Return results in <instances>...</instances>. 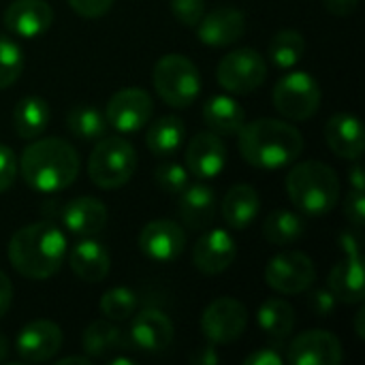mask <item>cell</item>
I'll use <instances>...</instances> for the list:
<instances>
[{"mask_svg":"<svg viewBox=\"0 0 365 365\" xmlns=\"http://www.w3.org/2000/svg\"><path fill=\"white\" fill-rule=\"evenodd\" d=\"M336 306H338V299H336V295L329 291V287L327 289H317L312 295H310V308L319 314V317H329L334 310H336Z\"/></svg>","mask_w":365,"mask_h":365,"instance_id":"cell-41","label":"cell"},{"mask_svg":"<svg viewBox=\"0 0 365 365\" xmlns=\"http://www.w3.org/2000/svg\"><path fill=\"white\" fill-rule=\"evenodd\" d=\"M284 359L280 353H276L274 349H259L255 353H250L246 359H244V365H282Z\"/></svg>","mask_w":365,"mask_h":365,"instance_id":"cell-42","label":"cell"},{"mask_svg":"<svg viewBox=\"0 0 365 365\" xmlns=\"http://www.w3.org/2000/svg\"><path fill=\"white\" fill-rule=\"evenodd\" d=\"M66 255V237L53 222H32L15 231L9 242L13 269L30 280H47L60 272Z\"/></svg>","mask_w":365,"mask_h":365,"instance_id":"cell-2","label":"cell"},{"mask_svg":"<svg viewBox=\"0 0 365 365\" xmlns=\"http://www.w3.org/2000/svg\"><path fill=\"white\" fill-rule=\"evenodd\" d=\"M68 4L81 17H101L111 9L113 0H68Z\"/></svg>","mask_w":365,"mask_h":365,"instance_id":"cell-40","label":"cell"},{"mask_svg":"<svg viewBox=\"0 0 365 365\" xmlns=\"http://www.w3.org/2000/svg\"><path fill=\"white\" fill-rule=\"evenodd\" d=\"M190 361L197 365H216L220 361V357L216 355V351L212 346H203L195 355H190Z\"/></svg>","mask_w":365,"mask_h":365,"instance_id":"cell-45","label":"cell"},{"mask_svg":"<svg viewBox=\"0 0 365 365\" xmlns=\"http://www.w3.org/2000/svg\"><path fill=\"white\" fill-rule=\"evenodd\" d=\"M325 139L334 154L346 160H359L364 154V128L357 115L334 113L325 126Z\"/></svg>","mask_w":365,"mask_h":365,"instance_id":"cell-22","label":"cell"},{"mask_svg":"<svg viewBox=\"0 0 365 365\" xmlns=\"http://www.w3.org/2000/svg\"><path fill=\"white\" fill-rule=\"evenodd\" d=\"M19 171L32 190L60 192L77 180L79 154L66 139H38L24 150Z\"/></svg>","mask_w":365,"mask_h":365,"instance_id":"cell-3","label":"cell"},{"mask_svg":"<svg viewBox=\"0 0 365 365\" xmlns=\"http://www.w3.org/2000/svg\"><path fill=\"white\" fill-rule=\"evenodd\" d=\"M122 342V331L107 319L94 321L83 331V351L88 357H105L111 351H118Z\"/></svg>","mask_w":365,"mask_h":365,"instance_id":"cell-31","label":"cell"},{"mask_svg":"<svg viewBox=\"0 0 365 365\" xmlns=\"http://www.w3.org/2000/svg\"><path fill=\"white\" fill-rule=\"evenodd\" d=\"M274 105L289 120H308L319 111L321 86L306 71L282 75L274 88Z\"/></svg>","mask_w":365,"mask_h":365,"instance_id":"cell-7","label":"cell"},{"mask_svg":"<svg viewBox=\"0 0 365 365\" xmlns=\"http://www.w3.org/2000/svg\"><path fill=\"white\" fill-rule=\"evenodd\" d=\"M306 51L304 34L297 30H280L269 43V58L278 68H293Z\"/></svg>","mask_w":365,"mask_h":365,"instance_id":"cell-32","label":"cell"},{"mask_svg":"<svg viewBox=\"0 0 365 365\" xmlns=\"http://www.w3.org/2000/svg\"><path fill=\"white\" fill-rule=\"evenodd\" d=\"M188 169L180 163L165 160L156 167V184L167 192V195H180L188 186Z\"/></svg>","mask_w":365,"mask_h":365,"instance_id":"cell-36","label":"cell"},{"mask_svg":"<svg viewBox=\"0 0 365 365\" xmlns=\"http://www.w3.org/2000/svg\"><path fill=\"white\" fill-rule=\"evenodd\" d=\"M199 41L207 47H229L246 32V17L235 6H216L195 26Z\"/></svg>","mask_w":365,"mask_h":365,"instance_id":"cell-18","label":"cell"},{"mask_svg":"<svg viewBox=\"0 0 365 365\" xmlns=\"http://www.w3.org/2000/svg\"><path fill=\"white\" fill-rule=\"evenodd\" d=\"M26 58H24V49L19 47L17 41H13L11 36L0 34V90L13 86L21 71H24Z\"/></svg>","mask_w":365,"mask_h":365,"instance_id":"cell-35","label":"cell"},{"mask_svg":"<svg viewBox=\"0 0 365 365\" xmlns=\"http://www.w3.org/2000/svg\"><path fill=\"white\" fill-rule=\"evenodd\" d=\"M287 192L291 203L306 216L329 214L340 199L338 173L319 160L297 163L287 175Z\"/></svg>","mask_w":365,"mask_h":365,"instance_id":"cell-4","label":"cell"},{"mask_svg":"<svg viewBox=\"0 0 365 365\" xmlns=\"http://www.w3.org/2000/svg\"><path fill=\"white\" fill-rule=\"evenodd\" d=\"M137 314V312H135ZM173 342V323L158 310H143L133 319L130 331L120 346H128L124 351H141V353H163Z\"/></svg>","mask_w":365,"mask_h":365,"instance_id":"cell-13","label":"cell"},{"mask_svg":"<svg viewBox=\"0 0 365 365\" xmlns=\"http://www.w3.org/2000/svg\"><path fill=\"white\" fill-rule=\"evenodd\" d=\"M259 210L261 197L250 184H235L222 199V218L235 231L252 225V220L259 216Z\"/></svg>","mask_w":365,"mask_h":365,"instance_id":"cell-25","label":"cell"},{"mask_svg":"<svg viewBox=\"0 0 365 365\" xmlns=\"http://www.w3.org/2000/svg\"><path fill=\"white\" fill-rule=\"evenodd\" d=\"M186 248V233L173 220H152L139 233V250L154 263H171Z\"/></svg>","mask_w":365,"mask_h":365,"instance_id":"cell-15","label":"cell"},{"mask_svg":"<svg viewBox=\"0 0 365 365\" xmlns=\"http://www.w3.org/2000/svg\"><path fill=\"white\" fill-rule=\"evenodd\" d=\"M235 240L225 229H212L199 237L192 248V263L205 276H216L229 269L235 261Z\"/></svg>","mask_w":365,"mask_h":365,"instance_id":"cell-19","label":"cell"},{"mask_svg":"<svg viewBox=\"0 0 365 365\" xmlns=\"http://www.w3.org/2000/svg\"><path fill=\"white\" fill-rule=\"evenodd\" d=\"M154 88L169 107L186 109L201 92L199 68L182 53H167L154 66Z\"/></svg>","mask_w":365,"mask_h":365,"instance_id":"cell-5","label":"cell"},{"mask_svg":"<svg viewBox=\"0 0 365 365\" xmlns=\"http://www.w3.org/2000/svg\"><path fill=\"white\" fill-rule=\"evenodd\" d=\"M109 364H113V365H118V364L133 365V364H135V359H130V357H109Z\"/></svg>","mask_w":365,"mask_h":365,"instance_id":"cell-50","label":"cell"},{"mask_svg":"<svg viewBox=\"0 0 365 365\" xmlns=\"http://www.w3.org/2000/svg\"><path fill=\"white\" fill-rule=\"evenodd\" d=\"M304 235V220L293 210L280 207L265 216L263 237L274 246H289Z\"/></svg>","mask_w":365,"mask_h":365,"instance_id":"cell-30","label":"cell"},{"mask_svg":"<svg viewBox=\"0 0 365 365\" xmlns=\"http://www.w3.org/2000/svg\"><path fill=\"white\" fill-rule=\"evenodd\" d=\"M62 227L77 237H94L107 225V207L94 197H77L60 212Z\"/></svg>","mask_w":365,"mask_h":365,"instance_id":"cell-21","label":"cell"},{"mask_svg":"<svg viewBox=\"0 0 365 365\" xmlns=\"http://www.w3.org/2000/svg\"><path fill=\"white\" fill-rule=\"evenodd\" d=\"M17 173H19V160L15 152L0 143V192L13 186Z\"/></svg>","mask_w":365,"mask_h":365,"instance_id":"cell-38","label":"cell"},{"mask_svg":"<svg viewBox=\"0 0 365 365\" xmlns=\"http://www.w3.org/2000/svg\"><path fill=\"white\" fill-rule=\"evenodd\" d=\"M58 364L60 365H66V364H90V357H64V359H58Z\"/></svg>","mask_w":365,"mask_h":365,"instance_id":"cell-48","label":"cell"},{"mask_svg":"<svg viewBox=\"0 0 365 365\" xmlns=\"http://www.w3.org/2000/svg\"><path fill=\"white\" fill-rule=\"evenodd\" d=\"M317 280L312 259L299 250H287L276 255L265 267V282L269 289L282 295H297L310 289Z\"/></svg>","mask_w":365,"mask_h":365,"instance_id":"cell-9","label":"cell"},{"mask_svg":"<svg viewBox=\"0 0 365 365\" xmlns=\"http://www.w3.org/2000/svg\"><path fill=\"white\" fill-rule=\"evenodd\" d=\"M53 11L45 0H13L4 11V26L19 38H36L49 30Z\"/></svg>","mask_w":365,"mask_h":365,"instance_id":"cell-20","label":"cell"},{"mask_svg":"<svg viewBox=\"0 0 365 365\" xmlns=\"http://www.w3.org/2000/svg\"><path fill=\"white\" fill-rule=\"evenodd\" d=\"M203 120L212 133L220 137H233L244 126V109L237 101L227 94H216L207 98L203 107Z\"/></svg>","mask_w":365,"mask_h":365,"instance_id":"cell-26","label":"cell"},{"mask_svg":"<svg viewBox=\"0 0 365 365\" xmlns=\"http://www.w3.org/2000/svg\"><path fill=\"white\" fill-rule=\"evenodd\" d=\"M248 325V310L233 297L214 299L201 317V331L212 344L235 342Z\"/></svg>","mask_w":365,"mask_h":365,"instance_id":"cell-11","label":"cell"},{"mask_svg":"<svg viewBox=\"0 0 365 365\" xmlns=\"http://www.w3.org/2000/svg\"><path fill=\"white\" fill-rule=\"evenodd\" d=\"M137 169V152L122 137L101 139L88 158V175L92 184L105 190L124 186Z\"/></svg>","mask_w":365,"mask_h":365,"instance_id":"cell-6","label":"cell"},{"mask_svg":"<svg viewBox=\"0 0 365 365\" xmlns=\"http://www.w3.org/2000/svg\"><path fill=\"white\" fill-rule=\"evenodd\" d=\"M68 263L79 280L92 284L103 282L111 269V257L107 248L94 237H83L81 242H77L68 255Z\"/></svg>","mask_w":365,"mask_h":365,"instance_id":"cell-23","label":"cell"},{"mask_svg":"<svg viewBox=\"0 0 365 365\" xmlns=\"http://www.w3.org/2000/svg\"><path fill=\"white\" fill-rule=\"evenodd\" d=\"M184 122L178 115L158 118L145 133V145L156 156H171L184 143Z\"/></svg>","mask_w":365,"mask_h":365,"instance_id":"cell-29","label":"cell"},{"mask_svg":"<svg viewBox=\"0 0 365 365\" xmlns=\"http://www.w3.org/2000/svg\"><path fill=\"white\" fill-rule=\"evenodd\" d=\"M344 210H346V218L351 220V225H353L355 229H359V231H361L365 222L364 190H353V192L349 195V199H346Z\"/></svg>","mask_w":365,"mask_h":365,"instance_id":"cell-39","label":"cell"},{"mask_svg":"<svg viewBox=\"0 0 365 365\" xmlns=\"http://www.w3.org/2000/svg\"><path fill=\"white\" fill-rule=\"evenodd\" d=\"M265 77H267V64L263 56L250 47H242L227 53L216 68L218 83L227 92H235V94L255 92L259 86H263Z\"/></svg>","mask_w":365,"mask_h":365,"instance_id":"cell-8","label":"cell"},{"mask_svg":"<svg viewBox=\"0 0 365 365\" xmlns=\"http://www.w3.org/2000/svg\"><path fill=\"white\" fill-rule=\"evenodd\" d=\"M227 145L220 135L205 130L197 133L186 148V169L197 180H214L225 171Z\"/></svg>","mask_w":365,"mask_h":365,"instance_id":"cell-17","label":"cell"},{"mask_svg":"<svg viewBox=\"0 0 365 365\" xmlns=\"http://www.w3.org/2000/svg\"><path fill=\"white\" fill-rule=\"evenodd\" d=\"M139 308V297L133 289L113 287L101 297V312L109 321H128Z\"/></svg>","mask_w":365,"mask_h":365,"instance_id":"cell-34","label":"cell"},{"mask_svg":"<svg viewBox=\"0 0 365 365\" xmlns=\"http://www.w3.org/2000/svg\"><path fill=\"white\" fill-rule=\"evenodd\" d=\"M287 361L291 365H340L342 344L331 331L310 329L289 344Z\"/></svg>","mask_w":365,"mask_h":365,"instance_id":"cell-14","label":"cell"},{"mask_svg":"<svg viewBox=\"0 0 365 365\" xmlns=\"http://www.w3.org/2000/svg\"><path fill=\"white\" fill-rule=\"evenodd\" d=\"M171 13L188 28H195L205 15V0H171Z\"/></svg>","mask_w":365,"mask_h":365,"instance_id":"cell-37","label":"cell"},{"mask_svg":"<svg viewBox=\"0 0 365 365\" xmlns=\"http://www.w3.org/2000/svg\"><path fill=\"white\" fill-rule=\"evenodd\" d=\"M178 212L182 222L192 231H203L216 216V192L205 184L186 186L180 192Z\"/></svg>","mask_w":365,"mask_h":365,"instance_id":"cell-24","label":"cell"},{"mask_svg":"<svg viewBox=\"0 0 365 365\" xmlns=\"http://www.w3.org/2000/svg\"><path fill=\"white\" fill-rule=\"evenodd\" d=\"M323 4L331 15L346 17V15H353L357 11L359 0H323Z\"/></svg>","mask_w":365,"mask_h":365,"instance_id":"cell-43","label":"cell"},{"mask_svg":"<svg viewBox=\"0 0 365 365\" xmlns=\"http://www.w3.org/2000/svg\"><path fill=\"white\" fill-rule=\"evenodd\" d=\"M66 126L73 135H77L83 141L101 139L107 130V118L96 107L79 105L73 107L66 115Z\"/></svg>","mask_w":365,"mask_h":365,"instance_id":"cell-33","label":"cell"},{"mask_svg":"<svg viewBox=\"0 0 365 365\" xmlns=\"http://www.w3.org/2000/svg\"><path fill=\"white\" fill-rule=\"evenodd\" d=\"M364 321H365V308H361V310L357 312V317H355V331H357V336H359V338H365Z\"/></svg>","mask_w":365,"mask_h":365,"instance_id":"cell-47","label":"cell"},{"mask_svg":"<svg viewBox=\"0 0 365 365\" xmlns=\"http://www.w3.org/2000/svg\"><path fill=\"white\" fill-rule=\"evenodd\" d=\"M9 357V340L4 334H0V361H4Z\"/></svg>","mask_w":365,"mask_h":365,"instance_id":"cell-49","label":"cell"},{"mask_svg":"<svg viewBox=\"0 0 365 365\" xmlns=\"http://www.w3.org/2000/svg\"><path fill=\"white\" fill-rule=\"evenodd\" d=\"M240 154L257 169H280L295 163L304 150L302 133L276 118H259L240 128Z\"/></svg>","mask_w":365,"mask_h":365,"instance_id":"cell-1","label":"cell"},{"mask_svg":"<svg viewBox=\"0 0 365 365\" xmlns=\"http://www.w3.org/2000/svg\"><path fill=\"white\" fill-rule=\"evenodd\" d=\"M60 349H62V329L45 319L32 321L26 327H21L15 340L17 357L26 364L49 361L51 357L58 355Z\"/></svg>","mask_w":365,"mask_h":365,"instance_id":"cell-16","label":"cell"},{"mask_svg":"<svg viewBox=\"0 0 365 365\" xmlns=\"http://www.w3.org/2000/svg\"><path fill=\"white\" fill-rule=\"evenodd\" d=\"M154 113L152 96L143 88H122L107 101V124L118 133L141 130Z\"/></svg>","mask_w":365,"mask_h":365,"instance_id":"cell-12","label":"cell"},{"mask_svg":"<svg viewBox=\"0 0 365 365\" xmlns=\"http://www.w3.org/2000/svg\"><path fill=\"white\" fill-rule=\"evenodd\" d=\"M11 299H13V287H11V280L0 272V319L9 312V308H11Z\"/></svg>","mask_w":365,"mask_h":365,"instance_id":"cell-44","label":"cell"},{"mask_svg":"<svg viewBox=\"0 0 365 365\" xmlns=\"http://www.w3.org/2000/svg\"><path fill=\"white\" fill-rule=\"evenodd\" d=\"M344 257L329 272L327 287L342 304H361L364 302V267H361V248L359 242L344 233L340 237Z\"/></svg>","mask_w":365,"mask_h":365,"instance_id":"cell-10","label":"cell"},{"mask_svg":"<svg viewBox=\"0 0 365 365\" xmlns=\"http://www.w3.org/2000/svg\"><path fill=\"white\" fill-rule=\"evenodd\" d=\"M257 323L274 342H284L295 327V310L289 302L272 297L261 304L257 312Z\"/></svg>","mask_w":365,"mask_h":365,"instance_id":"cell-28","label":"cell"},{"mask_svg":"<svg viewBox=\"0 0 365 365\" xmlns=\"http://www.w3.org/2000/svg\"><path fill=\"white\" fill-rule=\"evenodd\" d=\"M349 182L353 184V190H364L365 180H364V167L359 160H355V165L349 169Z\"/></svg>","mask_w":365,"mask_h":365,"instance_id":"cell-46","label":"cell"},{"mask_svg":"<svg viewBox=\"0 0 365 365\" xmlns=\"http://www.w3.org/2000/svg\"><path fill=\"white\" fill-rule=\"evenodd\" d=\"M49 105L36 94H28L17 101L13 109V126L21 139H36L45 133L49 124Z\"/></svg>","mask_w":365,"mask_h":365,"instance_id":"cell-27","label":"cell"}]
</instances>
